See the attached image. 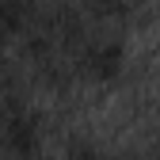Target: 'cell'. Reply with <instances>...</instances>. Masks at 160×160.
<instances>
[{"mask_svg":"<svg viewBox=\"0 0 160 160\" xmlns=\"http://www.w3.org/2000/svg\"><path fill=\"white\" fill-rule=\"evenodd\" d=\"M42 149V114L0 84V160H31Z\"/></svg>","mask_w":160,"mask_h":160,"instance_id":"2","label":"cell"},{"mask_svg":"<svg viewBox=\"0 0 160 160\" xmlns=\"http://www.w3.org/2000/svg\"><path fill=\"white\" fill-rule=\"evenodd\" d=\"M141 0H92V12L95 15H103V19H122V15H130Z\"/></svg>","mask_w":160,"mask_h":160,"instance_id":"5","label":"cell"},{"mask_svg":"<svg viewBox=\"0 0 160 160\" xmlns=\"http://www.w3.org/2000/svg\"><path fill=\"white\" fill-rule=\"evenodd\" d=\"M65 57H69V69L76 80H84V84H114V80H122L126 72V42L122 34L114 31H95V34H72L69 46H65Z\"/></svg>","mask_w":160,"mask_h":160,"instance_id":"1","label":"cell"},{"mask_svg":"<svg viewBox=\"0 0 160 160\" xmlns=\"http://www.w3.org/2000/svg\"><path fill=\"white\" fill-rule=\"evenodd\" d=\"M27 19H31L27 0H0V46H8L12 38L23 34Z\"/></svg>","mask_w":160,"mask_h":160,"instance_id":"3","label":"cell"},{"mask_svg":"<svg viewBox=\"0 0 160 160\" xmlns=\"http://www.w3.org/2000/svg\"><path fill=\"white\" fill-rule=\"evenodd\" d=\"M149 160H160V149H156V152H152V156H149Z\"/></svg>","mask_w":160,"mask_h":160,"instance_id":"6","label":"cell"},{"mask_svg":"<svg viewBox=\"0 0 160 160\" xmlns=\"http://www.w3.org/2000/svg\"><path fill=\"white\" fill-rule=\"evenodd\" d=\"M61 160H111V156L103 152V145L88 141V137H76V141H69V149H65Z\"/></svg>","mask_w":160,"mask_h":160,"instance_id":"4","label":"cell"}]
</instances>
